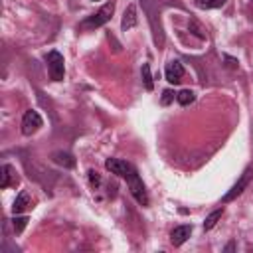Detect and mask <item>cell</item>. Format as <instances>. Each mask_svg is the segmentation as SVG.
<instances>
[{
    "instance_id": "6da1fadb",
    "label": "cell",
    "mask_w": 253,
    "mask_h": 253,
    "mask_svg": "<svg viewBox=\"0 0 253 253\" xmlns=\"http://www.w3.org/2000/svg\"><path fill=\"white\" fill-rule=\"evenodd\" d=\"M113 12H115V2H111V0H109L107 4H103L93 16H89L87 20H83L79 26L85 28V30H89V28H99V26L107 24V22L113 18Z\"/></svg>"
},
{
    "instance_id": "7a4b0ae2",
    "label": "cell",
    "mask_w": 253,
    "mask_h": 253,
    "mask_svg": "<svg viewBox=\"0 0 253 253\" xmlns=\"http://www.w3.org/2000/svg\"><path fill=\"white\" fill-rule=\"evenodd\" d=\"M125 180H127V184H129V190H131L133 198L138 202L140 206H148V204H150V200H148L146 188H144V184H142V180H140V176H138L137 168H135V170H133Z\"/></svg>"
},
{
    "instance_id": "3957f363",
    "label": "cell",
    "mask_w": 253,
    "mask_h": 253,
    "mask_svg": "<svg viewBox=\"0 0 253 253\" xmlns=\"http://www.w3.org/2000/svg\"><path fill=\"white\" fill-rule=\"evenodd\" d=\"M46 64H47V71H49V77L54 81H62L64 75H66V62H64V56L56 49H52L47 56H46Z\"/></svg>"
},
{
    "instance_id": "277c9868",
    "label": "cell",
    "mask_w": 253,
    "mask_h": 253,
    "mask_svg": "<svg viewBox=\"0 0 253 253\" xmlns=\"http://www.w3.org/2000/svg\"><path fill=\"white\" fill-rule=\"evenodd\" d=\"M42 125H44V121H42L40 113H38V111H34V109H30V111H26V113H24V117H22V135L32 137L34 133H38V131H40V127H42Z\"/></svg>"
},
{
    "instance_id": "5b68a950",
    "label": "cell",
    "mask_w": 253,
    "mask_h": 253,
    "mask_svg": "<svg viewBox=\"0 0 253 253\" xmlns=\"http://www.w3.org/2000/svg\"><path fill=\"white\" fill-rule=\"evenodd\" d=\"M105 168H107L111 174H117V176H121V178H127V176L135 170V166H133L131 162L121 161V159H107V161H105Z\"/></svg>"
},
{
    "instance_id": "8992f818",
    "label": "cell",
    "mask_w": 253,
    "mask_h": 253,
    "mask_svg": "<svg viewBox=\"0 0 253 253\" xmlns=\"http://www.w3.org/2000/svg\"><path fill=\"white\" fill-rule=\"evenodd\" d=\"M251 176H253V168H247V170L243 172V176H241V178H239V180H237V182L231 186V190H230V192H228V194L222 198L224 204H228V202L235 200V198H237V196H239V194H241V192L247 188V184H249V178H251Z\"/></svg>"
},
{
    "instance_id": "52a82bcc",
    "label": "cell",
    "mask_w": 253,
    "mask_h": 253,
    "mask_svg": "<svg viewBox=\"0 0 253 253\" xmlns=\"http://www.w3.org/2000/svg\"><path fill=\"white\" fill-rule=\"evenodd\" d=\"M164 75H166V81L172 83V85H178L184 77V66L178 62V60H172L166 64V69H164Z\"/></svg>"
},
{
    "instance_id": "ba28073f",
    "label": "cell",
    "mask_w": 253,
    "mask_h": 253,
    "mask_svg": "<svg viewBox=\"0 0 253 253\" xmlns=\"http://www.w3.org/2000/svg\"><path fill=\"white\" fill-rule=\"evenodd\" d=\"M16 184H18L16 170L10 164H2V168H0V188H10Z\"/></svg>"
},
{
    "instance_id": "9c48e42d",
    "label": "cell",
    "mask_w": 253,
    "mask_h": 253,
    "mask_svg": "<svg viewBox=\"0 0 253 253\" xmlns=\"http://www.w3.org/2000/svg\"><path fill=\"white\" fill-rule=\"evenodd\" d=\"M192 235V226H178L172 230L170 233V241L174 247H180L182 243H186V239Z\"/></svg>"
},
{
    "instance_id": "30bf717a",
    "label": "cell",
    "mask_w": 253,
    "mask_h": 253,
    "mask_svg": "<svg viewBox=\"0 0 253 253\" xmlns=\"http://www.w3.org/2000/svg\"><path fill=\"white\" fill-rule=\"evenodd\" d=\"M137 22H138V18H137V6L135 4H129L127 10H125V14H123V22H121L123 32L133 30L137 26Z\"/></svg>"
},
{
    "instance_id": "8fae6325",
    "label": "cell",
    "mask_w": 253,
    "mask_h": 253,
    "mask_svg": "<svg viewBox=\"0 0 253 253\" xmlns=\"http://www.w3.org/2000/svg\"><path fill=\"white\" fill-rule=\"evenodd\" d=\"M52 159H54V162H56V164H60V166H64V168H73V166H75V159H73V155L64 153V150H58V153H54V155H52Z\"/></svg>"
},
{
    "instance_id": "7c38bea8",
    "label": "cell",
    "mask_w": 253,
    "mask_h": 253,
    "mask_svg": "<svg viewBox=\"0 0 253 253\" xmlns=\"http://www.w3.org/2000/svg\"><path fill=\"white\" fill-rule=\"evenodd\" d=\"M28 208H30V196H28V192H20L16 196V200H14V204H12V212L14 214H22Z\"/></svg>"
},
{
    "instance_id": "4fadbf2b",
    "label": "cell",
    "mask_w": 253,
    "mask_h": 253,
    "mask_svg": "<svg viewBox=\"0 0 253 253\" xmlns=\"http://www.w3.org/2000/svg\"><path fill=\"white\" fill-rule=\"evenodd\" d=\"M194 4L202 10H214L226 6V0H194Z\"/></svg>"
},
{
    "instance_id": "5bb4252c",
    "label": "cell",
    "mask_w": 253,
    "mask_h": 253,
    "mask_svg": "<svg viewBox=\"0 0 253 253\" xmlns=\"http://www.w3.org/2000/svg\"><path fill=\"white\" fill-rule=\"evenodd\" d=\"M176 99H178V103L180 105H190V103H194V99H196V93L192 91V89H182L180 93H176Z\"/></svg>"
},
{
    "instance_id": "9a60e30c",
    "label": "cell",
    "mask_w": 253,
    "mask_h": 253,
    "mask_svg": "<svg viewBox=\"0 0 253 253\" xmlns=\"http://www.w3.org/2000/svg\"><path fill=\"white\" fill-rule=\"evenodd\" d=\"M140 73H142V83H144V89H146V91H153L155 83H153V73H150V66H148V64H142Z\"/></svg>"
},
{
    "instance_id": "2e32d148",
    "label": "cell",
    "mask_w": 253,
    "mask_h": 253,
    "mask_svg": "<svg viewBox=\"0 0 253 253\" xmlns=\"http://www.w3.org/2000/svg\"><path fill=\"white\" fill-rule=\"evenodd\" d=\"M222 214H224V208L214 210V212H212V214H210V216L204 220V230H206V231H210V230H212V228L218 224V220L222 218Z\"/></svg>"
},
{
    "instance_id": "e0dca14e",
    "label": "cell",
    "mask_w": 253,
    "mask_h": 253,
    "mask_svg": "<svg viewBox=\"0 0 253 253\" xmlns=\"http://www.w3.org/2000/svg\"><path fill=\"white\" fill-rule=\"evenodd\" d=\"M26 224H28V218H26V216H16V214H14L12 226H14V231H16V233H22L24 228H26Z\"/></svg>"
},
{
    "instance_id": "ac0fdd59",
    "label": "cell",
    "mask_w": 253,
    "mask_h": 253,
    "mask_svg": "<svg viewBox=\"0 0 253 253\" xmlns=\"http://www.w3.org/2000/svg\"><path fill=\"white\" fill-rule=\"evenodd\" d=\"M87 174H89V184H91V188L97 190V188L101 186V176H99V172H97V170H89Z\"/></svg>"
},
{
    "instance_id": "d6986e66",
    "label": "cell",
    "mask_w": 253,
    "mask_h": 253,
    "mask_svg": "<svg viewBox=\"0 0 253 253\" xmlns=\"http://www.w3.org/2000/svg\"><path fill=\"white\" fill-rule=\"evenodd\" d=\"M188 28H190V32H192L194 36H198L200 40H206V34H204V32H202V28H200V26H198V24H196L194 20H190V24H188Z\"/></svg>"
},
{
    "instance_id": "ffe728a7",
    "label": "cell",
    "mask_w": 253,
    "mask_h": 253,
    "mask_svg": "<svg viewBox=\"0 0 253 253\" xmlns=\"http://www.w3.org/2000/svg\"><path fill=\"white\" fill-rule=\"evenodd\" d=\"M174 97H176V93H174L172 89H166V91H162V99H161V103H162V105H170Z\"/></svg>"
},
{
    "instance_id": "44dd1931",
    "label": "cell",
    "mask_w": 253,
    "mask_h": 253,
    "mask_svg": "<svg viewBox=\"0 0 253 253\" xmlns=\"http://www.w3.org/2000/svg\"><path fill=\"white\" fill-rule=\"evenodd\" d=\"M235 249V243L231 241V243H228V247H226V251H233Z\"/></svg>"
},
{
    "instance_id": "7402d4cb",
    "label": "cell",
    "mask_w": 253,
    "mask_h": 253,
    "mask_svg": "<svg viewBox=\"0 0 253 253\" xmlns=\"http://www.w3.org/2000/svg\"><path fill=\"white\" fill-rule=\"evenodd\" d=\"M93 2H95V0H93Z\"/></svg>"
}]
</instances>
